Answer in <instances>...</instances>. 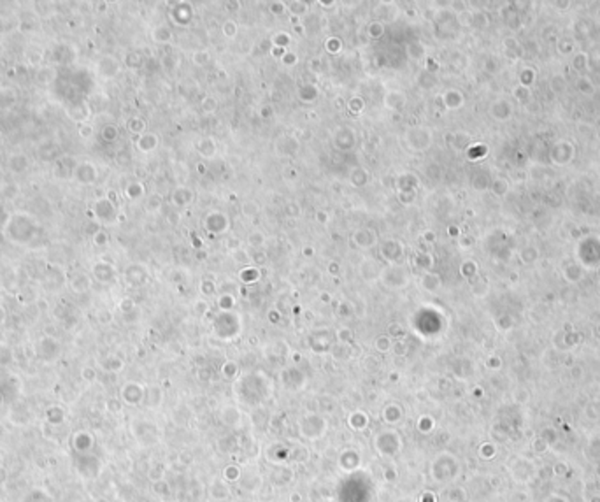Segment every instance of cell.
<instances>
[{"instance_id": "cell-5", "label": "cell", "mask_w": 600, "mask_h": 502, "mask_svg": "<svg viewBox=\"0 0 600 502\" xmlns=\"http://www.w3.org/2000/svg\"><path fill=\"white\" fill-rule=\"evenodd\" d=\"M30 162H28V157L25 153H13L9 157V170L13 172V174H23L26 169H28Z\"/></svg>"}, {"instance_id": "cell-14", "label": "cell", "mask_w": 600, "mask_h": 502, "mask_svg": "<svg viewBox=\"0 0 600 502\" xmlns=\"http://www.w3.org/2000/svg\"><path fill=\"white\" fill-rule=\"evenodd\" d=\"M16 193H18L16 184H7V186L4 188V197L5 199H13V197H16Z\"/></svg>"}, {"instance_id": "cell-13", "label": "cell", "mask_w": 600, "mask_h": 502, "mask_svg": "<svg viewBox=\"0 0 600 502\" xmlns=\"http://www.w3.org/2000/svg\"><path fill=\"white\" fill-rule=\"evenodd\" d=\"M93 242H95L97 246H104L105 242H107V234H105L104 230H98L95 236H93Z\"/></svg>"}, {"instance_id": "cell-3", "label": "cell", "mask_w": 600, "mask_h": 502, "mask_svg": "<svg viewBox=\"0 0 600 502\" xmlns=\"http://www.w3.org/2000/svg\"><path fill=\"white\" fill-rule=\"evenodd\" d=\"M97 176H98V172H97V169H95V165H93V163H90V162H81V163H77V165H76L72 178H74L76 181H77V183H81V184H93V183L97 181Z\"/></svg>"}, {"instance_id": "cell-12", "label": "cell", "mask_w": 600, "mask_h": 502, "mask_svg": "<svg viewBox=\"0 0 600 502\" xmlns=\"http://www.w3.org/2000/svg\"><path fill=\"white\" fill-rule=\"evenodd\" d=\"M77 132H79V136L84 137V139L93 136V128H92V125H88V123H81L77 127Z\"/></svg>"}, {"instance_id": "cell-9", "label": "cell", "mask_w": 600, "mask_h": 502, "mask_svg": "<svg viewBox=\"0 0 600 502\" xmlns=\"http://www.w3.org/2000/svg\"><path fill=\"white\" fill-rule=\"evenodd\" d=\"M93 274H95L97 280L109 281L113 278V267H109L107 263H95L93 265Z\"/></svg>"}, {"instance_id": "cell-11", "label": "cell", "mask_w": 600, "mask_h": 502, "mask_svg": "<svg viewBox=\"0 0 600 502\" xmlns=\"http://www.w3.org/2000/svg\"><path fill=\"white\" fill-rule=\"evenodd\" d=\"M100 136H102V139L107 141V142H113V141L116 139V136H118V132H116V127H113V125H105V127L102 128Z\"/></svg>"}, {"instance_id": "cell-1", "label": "cell", "mask_w": 600, "mask_h": 502, "mask_svg": "<svg viewBox=\"0 0 600 502\" xmlns=\"http://www.w3.org/2000/svg\"><path fill=\"white\" fill-rule=\"evenodd\" d=\"M5 239H9L16 246H30L40 234V228L30 214L13 213L9 214L4 225Z\"/></svg>"}, {"instance_id": "cell-10", "label": "cell", "mask_w": 600, "mask_h": 502, "mask_svg": "<svg viewBox=\"0 0 600 502\" xmlns=\"http://www.w3.org/2000/svg\"><path fill=\"white\" fill-rule=\"evenodd\" d=\"M70 286L74 288V292H86V288L90 286V281L84 274H77L70 280Z\"/></svg>"}, {"instance_id": "cell-16", "label": "cell", "mask_w": 600, "mask_h": 502, "mask_svg": "<svg viewBox=\"0 0 600 502\" xmlns=\"http://www.w3.org/2000/svg\"><path fill=\"white\" fill-rule=\"evenodd\" d=\"M5 242V234H4V228H0V244H4Z\"/></svg>"}, {"instance_id": "cell-6", "label": "cell", "mask_w": 600, "mask_h": 502, "mask_svg": "<svg viewBox=\"0 0 600 502\" xmlns=\"http://www.w3.org/2000/svg\"><path fill=\"white\" fill-rule=\"evenodd\" d=\"M93 213H95V216L98 220L109 221V220L113 218V214H114V205L111 204V201L102 199V201H97L95 204H93Z\"/></svg>"}, {"instance_id": "cell-15", "label": "cell", "mask_w": 600, "mask_h": 502, "mask_svg": "<svg viewBox=\"0 0 600 502\" xmlns=\"http://www.w3.org/2000/svg\"><path fill=\"white\" fill-rule=\"evenodd\" d=\"M7 218H9L7 211H5L4 207L0 205V223H4V225H5V221H7Z\"/></svg>"}, {"instance_id": "cell-4", "label": "cell", "mask_w": 600, "mask_h": 502, "mask_svg": "<svg viewBox=\"0 0 600 502\" xmlns=\"http://www.w3.org/2000/svg\"><path fill=\"white\" fill-rule=\"evenodd\" d=\"M76 160L72 157H60L57 158V162H55V176L60 179H69L72 178L74 174V169H76Z\"/></svg>"}, {"instance_id": "cell-17", "label": "cell", "mask_w": 600, "mask_h": 502, "mask_svg": "<svg viewBox=\"0 0 600 502\" xmlns=\"http://www.w3.org/2000/svg\"><path fill=\"white\" fill-rule=\"evenodd\" d=\"M4 316H5L4 309H2V307H0V321H2V320H4Z\"/></svg>"}, {"instance_id": "cell-8", "label": "cell", "mask_w": 600, "mask_h": 502, "mask_svg": "<svg viewBox=\"0 0 600 502\" xmlns=\"http://www.w3.org/2000/svg\"><path fill=\"white\" fill-rule=\"evenodd\" d=\"M55 78H57V72H55L53 67H40V69L37 70L35 81H37L39 84H49V83L55 81Z\"/></svg>"}, {"instance_id": "cell-7", "label": "cell", "mask_w": 600, "mask_h": 502, "mask_svg": "<svg viewBox=\"0 0 600 502\" xmlns=\"http://www.w3.org/2000/svg\"><path fill=\"white\" fill-rule=\"evenodd\" d=\"M18 100V93L14 88L2 86L0 88V109H9L13 107Z\"/></svg>"}, {"instance_id": "cell-2", "label": "cell", "mask_w": 600, "mask_h": 502, "mask_svg": "<svg viewBox=\"0 0 600 502\" xmlns=\"http://www.w3.org/2000/svg\"><path fill=\"white\" fill-rule=\"evenodd\" d=\"M65 113L72 121L81 125V123H86L90 109H88V104L84 100H81V99H72V100L67 102Z\"/></svg>"}]
</instances>
